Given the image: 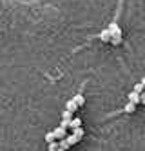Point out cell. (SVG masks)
<instances>
[{
	"instance_id": "6da1fadb",
	"label": "cell",
	"mask_w": 145,
	"mask_h": 151,
	"mask_svg": "<svg viewBox=\"0 0 145 151\" xmlns=\"http://www.w3.org/2000/svg\"><path fill=\"white\" fill-rule=\"evenodd\" d=\"M107 31L111 33V37H121V27L118 26L116 20H113V22L107 26Z\"/></svg>"
},
{
	"instance_id": "7a4b0ae2",
	"label": "cell",
	"mask_w": 145,
	"mask_h": 151,
	"mask_svg": "<svg viewBox=\"0 0 145 151\" xmlns=\"http://www.w3.org/2000/svg\"><path fill=\"white\" fill-rule=\"evenodd\" d=\"M85 84H87V82H84V84H82V88H80V91H78V93L73 96V100L76 102V106H78V107H82V106L85 104V96H84V93H82V91H84V86H85Z\"/></svg>"
},
{
	"instance_id": "3957f363",
	"label": "cell",
	"mask_w": 145,
	"mask_h": 151,
	"mask_svg": "<svg viewBox=\"0 0 145 151\" xmlns=\"http://www.w3.org/2000/svg\"><path fill=\"white\" fill-rule=\"evenodd\" d=\"M51 135L54 137V140H60V138H64L65 135H67V127H62V126H58V127H54L53 131H51Z\"/></svg>"
},
{
	"instance_id": "277c9868",
	"label": "cell",
	"mask_w": 145,
	"mask_h": 151,
	"mask_svg": "<svg viewBox=\"0 0 145 151\" xmlns=\"http://www.w3.org/2000/svg\"><path fill=\"white\" fill-rule=\"evenodd\" d=\"M96 38H98V40H102V42H109V40H111V33L107 31V27L100 31V33L96 35Z\"/></svg>"
},
{
	"instance_id": "5b68a950",
	"label": "cell",
	"mask_w": 145,
	"mask_h": 151,
	"mask_svg": "<svg viewBox=\"0 0 145 151\" xmlns=\"http://www.w3.org/2000/svg\"><path fill=\"white\" fill-rule=\"evenodd\" d=\"M64 138H65V142H67V144H69L71 147H73L74 144H78V142H80V138H78L76 135H65Z\"/></svg>"
},
{
	"instance_id": "8992f818",
	"label": "cell",
	"mask_w": 145,
	"mask_h": 151,
	"mask_svg": "<svg viewBox=\"0 0 145 151\" xmlns=\"http://www.w3.org/2000/svg\"><path fill=\"white\" fill-rule=\"evenodd\" d=\"M127 99H129V102H132V104H140V93L131 91V93L127 95Z\"/></svg>"
},
{
	"instance_id": "52a82bcc",
	"label": "cell",
	"mask_w": 145,
	"mask_h": 151,
	"mask_svg": "<svg viewBox=\"0 0 145 151\" xmlns=\"http://www.w3.org/2000/svg\"><path fill=\"white\" fill-rule=\"evenodd\" d=\"M73 135H76L78 138H84V135H85V131H84V127L82 126H78V127H73Z\"/></svg>"
},
{
	"instance_id": "ba28073f",
	"label": "cell",
	"mask_w": 145,
	"mask_h": 151,
	"mask_svg": "<svg viewBox=\"0 0 145 151\" xmlns=\"http://www.w3.org/2000/svg\"><path fill=\"white\" fill-rule=\"evenodd\" d=\"M76 107H78V106H76V102H74L73 99H69L67 102H65V109H69V111L74 113V111H76Z\"/></svg>"
},
{
	"instance_id": "9c48e42d",
	"label": "cell",
	"mask_w": 145,
	"mask_h": 151,
	"mask_svg": "<svg viewBox=\"0 0 145 151\" xmlns=\"http://www.w3.org/2000/svg\"><path fill=\"white\" fill-rule=\"evenodd\" d=\"M134 107H136V104L127 102V104L124 106V109H121V113H132V111H134Z\"/></svg>"
},
{
	"instance_id": "30bf717a",
	"label": "cell",
	"mask_w": 145,
	"mask_h": 151,
	"mask_svg": "<svg viewBox=\"0 0 145 151\" xmlns=\"http://www.w3.org/2000/svg\"><path fill=\"white\" fill-rule=\"evenodd\" d=\"M78 126H82V120L80 118H71L69 120V127L73 129V127H78Z\"/></svg>"
},
{
	"instance_id": "8fae6325",
	"label": "cell",
	"mask_w": 145,
	"mask_h": 151,
	"mask_svg": "<svg viewBox=\"0 0 145 151\" xmlns=\"http://www.w3.org/2000/svg\"><path fill=\"white\" fill-rule=\"evenodd\" d=\"M58 147H60V149H64V151H67L71 146H69L67 142H65V138H60V140H58Z\"/></svg>"
},
{
	"instance_id": "7c38bea8",
	"label": "cell",
	"mask_w": 145,
	"mask_h": 151,
	"mask_svg": "<svg viewBox=\"0 0 145 151\" xmlns=\"http://www.w3.org/2000/svg\"><path fill=\"white\" fill-rule=\"evenodd\" d=\"M132 91H136V93H141V91H143V86H141V82L134 84V88H132Z\"/></svg>"
},
{
	"instance_id": "4fadbf2b",
	"label": "cell",
	"mask_w": 145,
	"mask_h": 151,
	"mask_svg": "<svg viewBox=\"0 0 145 151\" xmlns=\"http://www.w3.org/2000/svg\"><path fill=\"white\" fill-rule=\"evenodd\" d=\"M44 138H46V142H53V140H54V137L51 135V131H49V133H46V137H44Z\"/></svg>"
},
{
	"instance_id": "5bb4252c",
	"label": "cell",
	"mask_w": 145,
	"mask_h": 151,
	"mask_svg": "<svg viewBox=\"0 0 145 151\" xmlns=\"http://www.w3.org/2000/svg\"><path fill=\"white\" fill-rule=\"evenodd\" d=\"M60 126H62V127H69V120H67V118H62Z\"/></svg>"
},
{
	"instance_id": "9a60e30c",
	"label": "cell",
	"mask_w": 145,
	"mask_h": 151,
	"mask_svg": "<svg viewBox=\"0 0 145 151\" xmlns=\"http://www.w3.org/2000/svg\"><path fill=\"white\" fill-rule=\"evenodd\" d=\"M140 102H141V104H145V89L140 93Z\"/></svg>"
},
{
	"instance_id": "2e32d148",
	"label": "cell",
	"mask_w": 145,
	"mask_h": 151,
	"mask_svg": "<svg viewBox=\"0 0 145 151\" xmlns=\"http://www.w3.org/2000/svg\"><path fill=\"white\" fill-rule=\"evenodd\" d=\"M141 86H143V89H145V77L141 78Z\"/></svg>"
},
{
	"instance_id": "e0dca14e",
	"label": "cell",
	"mask_w": 145,
	"mask_h": 151,
	"mask_svg": "<svg viewBox=\"0 0 145 151\" xmlns=\"http://www.w3.org/2000/svg\"><path fill=\"white\" fill-rule=\"evenodd\" d=\"M56 151H64V149H60V147H56Z\"/></svg>"
},
{
	"instance_id": "ac0fdd59",
	"label": "cell",
	"mask_w": 145,
	"mask_h": 151,
	"mask_svg": "<svg viewBox=\"0 0 145 151\" xmlns=\"http://www.w3.org/2000/svg\"><path fill=\"white\" fill-rule=\"evenodd\" d=\"M49 151H56V149H49Z\"/></svg>"
}]
</instances>
